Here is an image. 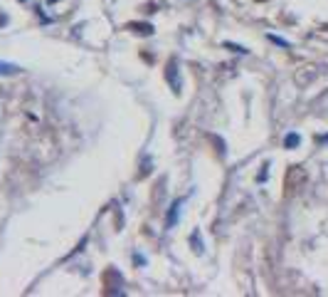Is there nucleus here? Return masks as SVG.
Here are the masks:
<instances>
[{
    "mask_svg": "<svg viewBox=\"0 0 328 297\" xmlns=\"http://www.w3.org/2000/svg\"><path fill=\"white\" fill-rule=\"evenodd\" d=\"M180 203H183V201H175V206H173V213H168V228L178 223V211H180Z\"/></svg>",
    "mask_w": 328,
    "mask_h": 297,
    "instance_id": "f257e3e1",
    "label": "nucleus"
},
{
    "mask_svg": "<svg viewBox=\"0 0 328 297\" xmlns=\"http://www.w3.org/2000/svg\"><path fill=\"white\" fill-rule=\"evenodd\" d=\"M299 142H301V139H299V134H289V137L284 139V144H286L289 148H296V147H299Z\"/></svg>",
    "mask_w": 328,
    "mask_h": 297,
    "instance_id": "f03ea898",
    "label": "nucleus"
},
{
    "mask_svg": "<svg viewBox=\"0 0 328 297\" xmlns=\"http://www.w3.org/2000/svg\"><path fill=\"white\" fill-rule=\"evenodd\" d=\"M17 67L15 65H7V62H0V74H15Z\"/></svg>",
    "mask_w": 328,
    "mask_h": 297,
    "instance_id": "7ed1b4c3",
    "label": "nucleus"
}]
</instances>
